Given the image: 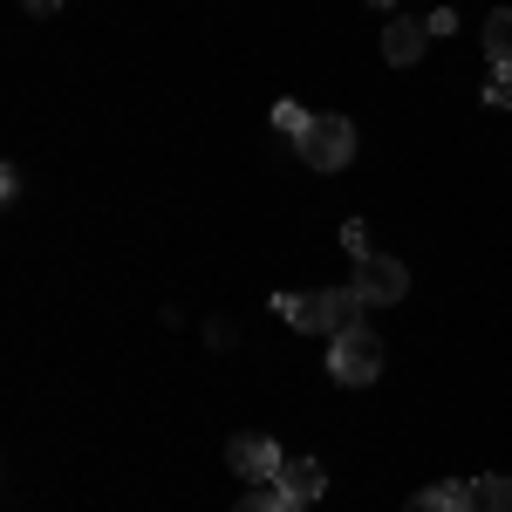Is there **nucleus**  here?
Returning <instances> with one entry per match:
<instances>
[{"instance_id": "39448f33", "label": "nucleus", "mask_w": 512, "mask_h": 512, "mask_svg": "<svg viewBox=\"0 0 512 512\" xmlns=\"http://www.w3.org/2000/svg\"><path fill=\"white\" fill-rule=\"evenodd\" d=\"M226 465H233L239 478H253V485H274L287 458H280V444L267 431H246V437H233V444H226Z\"/></svg>"}, {"instance_id": "7ed1b4c3", "label": "nucleus", "mask_w": 512, "mask_h": 512, "mask_svg": "<svg viewBox=\"0 0 512 512\" xmlns=\"http://www.w3.org/2000/svg\"><path fill=\"white\" fill-rule=\"evenodd\" d=\"M294 144H301V158L315 164V171H342L355 158V123L349 117H315Z\"/></svg>"}, {"instance_id": "0eeeda50", "label": "nucleus", "mask_w": 512, "mask_h": 512, "mask_svg": "<svg viewBox=\"0 0 512 512\" xmlns=\"http://www.w3.org/2000/svg\"><path fill=\"white\" fill-rule=\"evenodd\" d=\"M403 512H472V485L465 478H451V485H431V492H417Z\"/></svg>"}, {"instance_id": "9b49d317", "label": "nucleus", "mask_w": 512, "mask_h": 512, "mask_svg": "<svg viewBox=\"0 0 512 512\" xmlns=\"http://www.w3.org/2000/svg\"><path fill=\"white\" fill-rule=\"evenodd\" d=\"M233 512H301V499H287L280 485H253V492H246Z\"/></svg>"}, {"instance_id": "4468645a", "label": "nucleus", "mask_w": 512, "mask_h": 512, "mask_svg": "<svg viewBox=\"0 0 512 512\" xmlns=\"http://www.w3.org/2000/svg\"><path fill=\"white\" fill-rule=\"evenodd\" d=\"M369 7H396V0H369Z\"/></svg>"}, {"instance_id": "9d476101", "label": "nucleus", "mask_w": 512, "mask_h": 512, "mask_svg": "<svg viewBox=\"0 0 512 512\" xmlns=\"http://www.w3.org/2000/svg\"><path fill=\"white\" fill-rule=\"evenodd\" d=\"M472 512H512V478H478L472 485Z\"/></svg>"}, {"instance_id": "1a4fd4ad", "label": "nucleus", "mask_w": 512, "mask_h": 512, "mask_svg": "<svg viewBox=\"0 0 512 512\" xmlns=\"http://www.w3.org/2000/svg\"><path fill=\"white\" fill-rule=\"evenodd\" d=\"M383 55H390L396 69H410V62L424 55V28H417V21H390V35H383Z\"/></svg>"}, {"instance_id": "f03ea898", "label": "nucleus", "mask_w": 512, "mask_h": 512, "mask_svg": "<svg viewBox=\"0 0 512 512\" xmlns=\"http://www.w3.org/2000/svg\"><path fill=\"white\" fill-rule=\"evenodd\" d=\"M328 376H335V383H349V390H362V383H376V376H383V342H376V328H369V321H355L349 335H335V349H328Z\"/></svg>"}, {"instance_id": "ddd939ff", "label": "nucleus", "mask_w": 512, "mask_h": 512, "mask_svg": "<svg viewBox=\"0 0 512 512\" xmlns=\"http://www.w3.org/2000/svg\"><path fill=\"white\" fill-rule=\"evenodd\" d=\"M21 7H28V14H35V21H48V14H55V7H62V0H21Z\"/></svg>"}, {"instance_id": "f8f14e48", "label": "nucleus", "mask_w": 512, "mask_h": 512, "mask_svg": "<svg viewBox=\"0 0 512 512\" xmlns=\"http://www.w3.org/2000/svg\"><path fill=\"white\" fill-rule=\"evenodd\" d=\"M274 123H280V130H287V137H301V130H308V123H315V117H308L301 103H280V110H274Z\"/></svg>"}, {"instance_id": "423d86ee", "label": "nucleus", "mask_w": 512, "mask_h": 512, "mask_svg": "<svg viewBox=\"0 0 512 512\" xmlns=\"http://www.w3.org/2000/svg\"><path fill=\"white\" fill-rule=\"evenodd\" d=\"M274 485L287 492V499H301V506H315V499H321V485H328V472H321L315 458H287Z\"/></svg>"}, {"instance_id": "f257e3e1", "label": "nucleus", "mask_w": 512, "mask_h": 512, "mask_svg": "<svg viewBox=\"0 0 512 512\" xmlns=\"http://www.w3.org/2000/svg\"><path fill=\"white\" fill-rule=\"evenodd\" d=\"M274 308L294 321L301 335H349L369 301H362L355 287H321V294H280Z\"/></svg>"}, {"instance_id": "20e7f679", "label": "nucleus", "mask_w": 512, "mask_h": 512, "mask_svg": "<svg viewBox=\"0 0 512 512\" xmlns=\"http://www.w3.org/2000/svg\"><path fill=\"white\" fill-rule=\"evenodd\" d=\"M349 287L369 301V308H390V301L410 294V274H403V260H390V253H355V280Z\"/></svg>"}, {"instance_id": "6e6552de", "label": "nucleus", "mask_w": 512, "mask_h": 512, "mask_svg": "<svg viewBox=\"0 0 512 512\" xmlns=\"http://www.w3.org/2000/svg\"><path fill=\"white\" fill-rule=\"evenodd\" d=\"M485 55H492L499 82H512V7H499V14L485 21Z\"/></svg>"}]
</instances>
